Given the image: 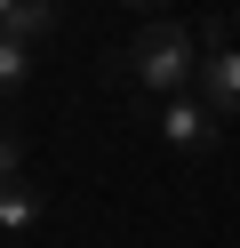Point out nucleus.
Wrapping results in <instances>:
<instances>
[{"instance_id":"obj_9","label":"nucleus","mask_w":240,"mask_h":248,"mask_svg":"<svg viewBox=\"0 0 240 248\" xmlns=\"http://www.w3.org/2000/svg\"><path fill=\"white\" fill-rule=\"evenodd\" d=\"M128 8H160V0H128Z\"/></svg>"},{"instance_id":"obj_6","label":"nucleus","mask_w":240,"mask_h":248,"mask_svg":"<svg viewBox=\"0 0 240 248\" xmlns=\"http://www.w3.org/2000/svg\"><path fill=\"white\" fill-rule=\"evenodd\" d=\"M24 72H32L24 40H16V32H0V96H16V88H24Z\"/></svg>"},{"instance_id":"obj_8","label":"nucleus","mask_w":240,"mask_h":248,"mask_svg":"<svg viewBox=\"0 0 240 248\" xmlns=\"http://www.w3.org/2000/svg\"><path fill=\"white\" fill-rule=\"evenodd\" d=\"M8 16H16V0H0V32H8Z\"/></svg>"},{"instance_id":"obj_1","label":"nucleus","mask_w":240,"mask_h":248,"mask_svg":"<svg viewBox=\"0 0 240 248\" xmlns=\"http://www.w3.org/2000/svg\"><path fill=\"white\" fill-rule=\"evenodd\" d=\"M128 64H136V80L152 88V96H184V88L200 80V40H192L184 24L152 16V24L136 32V48H128Z\"/></svg>"},{"instance_id":"obj_4","label":"nucleus","mask_w":240,"mask_h":248,"mask_svg":"<svg viewBox=\"0 0 240 248\" xmlns=\"http://www.w3.org/2000/svg\"><path fill=\"white\" fill-rule=\"evenodd\" d=\"M32 216H40V192H24L16 176H0V224H8V232H24Z\"/></svg>"},{"instance_id":"obj_7","label":"nucleus","mask_w":240,"mask_h":248,"mask_svg":"<svg viewBox=\"0 0 240 248\" xmlns=\"http://www.w3.org/2000/svg\"><path fill=\"white\" fill-rule=\"evenodd\" d=\"M16 168H24V136L0 128V176H16Z\"/></svg>"},{"instance_id":"obj_5","label":"nucleus","mask_w":240,"mask_h":248,"mask_svg":"<svg viewBox=\"0 0 240 248\" xmlns=\"http://www.w3.org/2000/svg\"><path fill=\"white\" fill-rule=\"evenodd\" d=\"M8 32H16V40H40V32H56V0H16Z\"/></svg>"},{"instance_id":"obj_2","label":"nucleus","mask_w":240,"mask_h":248,"mask_svg":"<svg viewBox=\"0 0 240 248\" xmlns=\"http://www.w3.org/2000/svg\"><path fill=\"white\" fill-rule=\"evenodd\" d=\"M200 96H208V112L240 120V48H232V40L200 56Z\"/></svg>"},{"instance_id":"obj_3","label":"nucleus","mask_w":240,"mask_h":248,"mask_svg":"<svg viewBox=\"0 0 240 248\" xmlns=\"http://www.w3.org/2000/svg\"><path fill=\"white\" fill-rule=\"evenodd\" d=\"M160 136H168L176 152H208V144H216V128H208V104H192V96H176L168 112H160Z\"/></svg>"}]
</instances>
